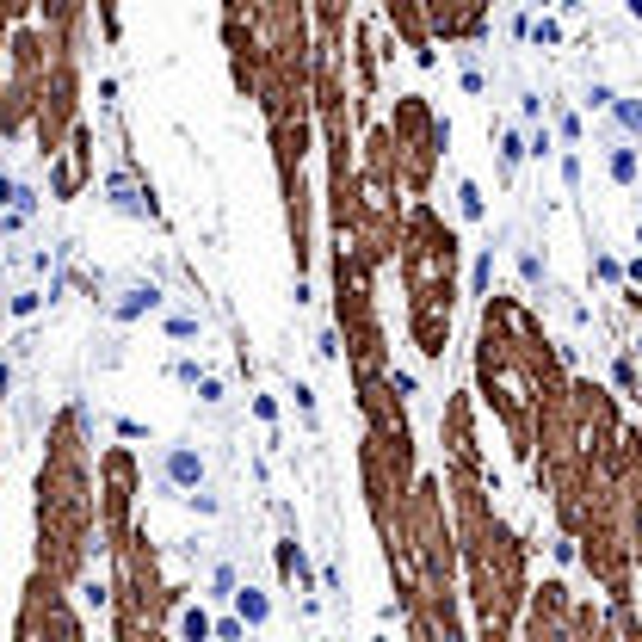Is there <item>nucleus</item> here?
I'll list each match as a JSON object with an SVG mask.
<instances>
[{
	"label": "nucleus",
	"mask_w": 642,
	"mask_h": 642,
	"mask_svg": "<svg viewBox=\"0 0 642 642\" xmlns=\"http://www.w3.org/2000/svg\"><path fill=\"white\" fill-rule=\"evenodd\" d=\"M167 470L180 476V482H198V457H192V451H173V463H167Z\"/></svg>",
	"instance_id": "f257e3e1"
},
{
	"label": "nucleus",
	"mask_w": 642,
	"mask_h": 642,
	"mask_svg": "<svg viewBox=\"0 0 642 642\" xmlns=\"http://www.w3.org/2000/svg\"><path fill=\"white\" fill-rule=\"evenodd\" d=\"M612 173L630 186V180H636V155H630V149H618V155H612Z\"/></svg>",
	"instance_id": "f03ea898"
},
{
	"label": "nucleus",
	"mask_w": 642,
	"mask_h": 642,
	"mask_svg": "<svg viewBox=\"0 0 642 642\" xmlns=\"http://www.w3.org/2000/svg\"><path fill=\"white\" fill-rule=\"evenodd\" d=\"M618 118H624L630 130H642V105H636V99H618Z\"/></svg>",
	"instance_id": "7ed1b4c3"
}]
</instances>
